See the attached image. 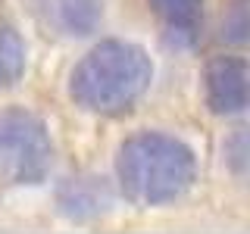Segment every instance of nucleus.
Instances as JSON below:
<instances>
[{"mask_svg":"<svg viewBox=\"0 0 250 234\" xmlns=\"http://www.w3.org/2000/svg\"><path fill=\"white\" fill-rule=\"evenodd\" d=\"M150 3L166 19L172 41L191 44L197 38V28L203 19V0H150Z\"/></svg>","mask_w":250,"mask_h":234,"instance_id":"0eeeda50","label":"nucleus"},{"mask_svg":"<svg viewBox=\"0 0 250 234\" xmlns=\"http://www.w3.org/2000/svg\"><path fill=\"white\" fill-rule=\"evenodd\" d=\"M60 209L69 218H97L100 213L109 209V191L100 178H78V181H69L60 194Z\"/></svg>","mask_w":250,"mask_h":234,"instance_id":"423d86ee","label":"nucleus"},{"mask_svg":"<svg viewBox=\"0 0 250 234\" xmlns=\"http://www.w3.org/2000/svg\"><path fill=\"white\" fill-rule=\"evenodd\" d=\"M53 159L44 125L35 116L10 109L0 113V181L38 184Z\"/></svg>","mask_w":250,"mask_h":234,"instance_id":"7ed1b4c3","label":"nucleus"},{"mask_svg":"<svg viewBox=\"0 0 250 234\" xmlns=\"http://www.w3.org/2000/svg\"><path fill=\"white\" fill-rule=\"evenodd\" d=\"M209 106L216 113H241L247 106V62L238 57H222L207 69Z\"/></svg>","mask_w":250,"mask_h":234,"instance_id":"39448f33","label":"nucleus"},{"mask_svg":"<svg viewBox=\"0 0 250 234\" xmlns=\"http://www.w3.org/2000/svg\"><path fill=\"white\" fill-rule=\"evenodd\" d=\"M150 81L144 50L125 41H106L78 62L72 72V97L94 113L128 109Z\"/></svg>","mask_w":250,"mask_h":234,"instance_id":"f03ea898","label":"nucleus"},{"mask_svg":"<svg viewBox=\"0 0 250 234\" xmlns=\"http://www.w3.org/2000/svg\"><path fill=\"white\" fill-rule=\"evenodd\" d=\"M119 178L125 194L141 206L169 203L191 187L194 153L175 137L144 131L125 140L119 153Z\"/></svg>","mask_w":250,"mask_h":234,"instance_id":"f257e3e1","label":"nucleus"},{"mask_svg":"<svg viewBox=\"0 0 250 234\" xmlns=\"http://www.w3.org/2000/svg\"><path fill=\"white\" fill-rule=\"evenodd\" d=\"M22 69H25V47L10 25H0V88L19 81Z\"/></svg>","mask_w":250,"mask_h":234,"instance_id":"6e6552de","label":"nucleus"},{"mask_svg":"<svg viewBox=\"0 0 250 234\" xmlns=\"http://www.w3.org/2000/svg\"><path fill=\"white\" fill-rule=\"evenodd\" d=\"M31 10L41 16L47 28L66 38H84L97 28L104 6L100 0H31Z\"/></svg>","mask_w":250,"mask_h":234,"instance_id":"20e7f679","label":"nucleus"},{"mask_svg":"<svg viewBox=\"0 0 250 234\" xmlns=\"http://www.w3.org/2000/svg\"><path fill=\"white\" fill-rule=\"evenodd\" d=\"M244 31H247V16H244V0H238L231 10V19L225 22V35L231 41H244Z\"/></svg>","mask_w":250,"mask_h":234,"instance_id":"1a4fd4ad","label":"nucleus"}]
</instances>
